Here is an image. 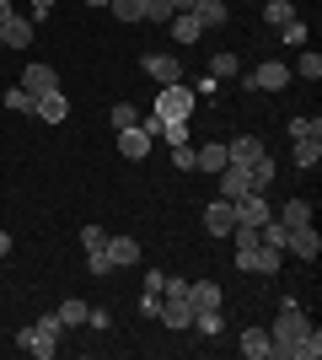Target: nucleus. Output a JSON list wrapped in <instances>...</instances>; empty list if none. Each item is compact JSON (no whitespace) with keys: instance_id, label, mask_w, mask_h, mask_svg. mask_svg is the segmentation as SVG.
Wrapping results in <instances>:
<instances>
[{"instance_id":"obj_9","label":"nucleus","mask_w":322,"mask_h":360,"mask_svg":"<svg viewBox=\"0 0 322 360\" xmlns=\"http://www.w3.org/2000/svg\"><path fill=\"white\" fill-rule=\"evenodd\" d=\"M22 86H27L32 97H48V91H60V75H54V65H27V70H22Z\"/></svg>"},{"instance_id":"obj_4","label":"nucleus","mask_w":322,"mask_h":360,"mask_svg":"<svg viewBox=\"0 0 322 360\" xmlns=\"http://www.w3.org/2000/svg\"><path fill=\"white\" fill-rule=\"evenodd\" d=\"M242 86H253V91H285V86H290V65L269 60V65H258V70H247Z\"/></svg>"},{"instance_id":"obj_1","label":"nucleus","mask_w":322,"mask_h":360,"mask_svg":"<svg viewBox=\"0 0 322 360\" xmlns=\"http://www.w3.org/2000/svg\"><path fill=\"white\" fill-rule=\"evenodd\" d=\"M311 333V323L301 317V307H295V296L279 301V317L274 328H269V339H274V349H269V360H295V345Z\"/></svg>"},{"instance_id":"obj_3","label":"nucleus","mask_w":322,"mask_h":360,"mask_svg":"<svg viewBox=\"0 0 322 360\" xmlns=\"http://www.w3.org/2000/svg\"><path fill=\"white\" fill-rule=\"evenodd\" d=\"M236 264H242L247 274H279L285 253H274V248H263V242H247V248H236Z\"/></svg>"},{"instance_id":"obj_12","label":"nucleus","mask_w":322,"mask_h":360,"mask_svg":"<svg viewBox=\"0 0 322 360\" xmlns=\"http://www.w3.org/2000/svg\"><path fill=\"white\" fill-rule=\"evenodd\" d=\"M32 32H38V27H32L27 16H16V11L0 22V38H6V49H27V44H32Z\"/></svg>"},{"instance_id":"obj_40","label":"nucleus","mask_w":322,"mask_h":360,"mask_svg":"<svg viewBox=\"0 0 322 360\" xmlns=\"http://www.w3.org/2000/svg\"><path fill=\"white\" fill-rule=\"evenodd\" d=\"M140 312L156 317V312H161V296H156V290H145V296H140Z\"/></svg>"},{"instance_id":"obj_35","label":"nucleus","mask_w":322,"mask_h":360,"mask_svg":"<svg viewBox=\"0 0 322 360\" xmlns=\"http://www.w3.org/2000/svg\"><path fill=\"white\" fill-rule=\"evenodd\" d=\"M317 355H322V333L311 328L307 339H301V345H295V360H317Z\"/></svg>"},{"instance_id":"obj_33","label":"nucleus","mask_w":322,"mask_h":360,"mask_svg":"<svg viewBox=\"0 0 322 360\" xmlns=\"http://www.w3.org/2000/svg\"><path fill=\"white\" fill-rule=\"evenodd\" d=\"M290 75H307V81H317V75H322V54H311V49H307V54L295 60V70H290Z\"/></svg>"},{"instance_id":"obj_24","label":"nucleus","mask_w":322,"mask_h":360,"mask_svg":"<svg viewBox=\"0 0 322 360\" xmlns=\"http://www.w3.org/2000/svg\"><path fill=\"white\" fill-rule=\"evenodd\" d=\"M317 162H322V140H295V167H301V172H311Z\"/></svg>"},{"instance_id":"obj_46","label":"nucleus","mask_w":322,"mask_h":360,"mask_svg":"<svg viewBox=\"0 0 322 360\" xmlns=\"http://www.w3.org/2000/svg\"><path fill=\"white\" fill-rule=\"evenodd\" d=\"M6 16H11V0H0V22H6Z\"/></svg>"},{"instance_id":"obj_22","label":"nucleus","mask_w":322,"mask_h":360,"mask_svg":"<svg viewBox=\"0 0 322 360\" xmlns=\"http://www.w3.org/2000/svg\"><path fill=\"white\" fill-rule=\"evenodd\" d=\"M194 167H199V172H220V167H226V146H199L194 150Z\"/></svg>"},{"instance_id":"obj_45","label":"nucleus","mask_w":322,"mask_h":360,"mask_svg":"<svg viewBox=\"0 0 322 360\" xmlns=\"http://www.w3.org/2000/svg\"><path fill=\"white\" fill-rule=\"evenodd\" d=\"M6 253H11V237H6V231H0V258H6Z\"/></svg>"},{"instance_id":"obj_5","label":"nucleus","mask_w":322,"mask_h":360,"mask_svg":"<svg viewBox=\"0 0 322 360\" xmlns=\"http://www.w3.org/2000/svg\"><path fill=\"white\" fill-rule=\"evenodd\" d=\"M145 75H151V81H161V86H177V81H183V65H177V54H145Z\"/></svg>"},{"instance_id":"obj_15","label":"nucleus","mask_w":322,"mask_h":360,"mask_svg":"<svg viewBox=\"0 0 322 360\" xmlns=\"http://www.w3.org/2000/svg\"><path fill=\"white\" fill-rule=\"evenodd\" d=\"M102 253L113 258V269H129V264H140V242L135 237H107Z\"/></svg>"},{"instance_id":"obj_39","label":"nucleus","mask_w":322,"mask_h":360,"mask_svg":"<svg viewBox=\"0 0 322 360\" xmlns=\"http://www.w3.org/2000/svg\"><path fill=\"white\" fill-rule=\"evenodd\" d=\"M161 135H167V146H183V140H188V124H161Z\"/></svg>"},{"instance_id":"obj_43","label":"nucleus","mask_w":322,"mask_h":360,"mask_svg":"<svg viewBox=\"0 0 322 360\" xmlns=\"http://www.w3.org/2000/svg\"><path fill=\"white\" fill-rule=\"evenodd\" d=\"M86 323H92V328H107V323H113V312H107V307H97V312H86Z\"/></svg>"},{"instance_id":"obj_20","label":"nucleus","mask_w":322,"mask_h":360,"mask_svg":"<svg viewBox=\"0 0 322 360\" xmlns=\"http://www.w3.org/2000/svg\"><path fill=\"white\" fill-rule=\"evenodd\" d=\"M258 150H263V140H258V135H236V140H231V146H226V162L247 167V162H253V156H258Z\"/></svg>"},{"instance_id":"obj_16","label":"nucleus","mask_w":322,"mask_h":360,"mask_svg":"<svg viewBox=\"0 0 322 360\" xmlns=\"http://www.w3.org/2000/svg\"><path fill=\"white\" fill-rule=\"evenodd\" d=\"M167 27H172V38H177V44H199V38H204V27H199V16H194V11H172Z\"/></svg>"},{"instance_id":"obj_21","label":"nucleus","mask_w":322,"mask_h":360,"mask_svg":"<svg viewBox=\"0 0 322 360\" xmlns=\"http://www.w3.org/2000/svg\"><path fill=\"white\" fill-rule=\"evenodd\" d=\"M269 349H274L269 328H247V333H242V355H247V360H269Z\"/></svg>"},{"instance_id":"obj_38","label":"nucleus","mask_w":322,"mask_h":360,"mask_svg":"<svg viewBox=\"0 0 322 360\" xmlns=\"http://www.w3.org/2000/svg\"><path fill=\"white\" fill-rule=\"evenodd\" d=\"M86 269L102 280V274H113V258H107V253H86Z\"/></svg>"},{"instance_id":"obj_48","label":"nucleus","mask_w":322,"mask_h":360,"mask_svg":"<svg viewBox=\"0 0 322 360\" xmlns=\"http://www.w3.org/2000/svg\"><path fill=\"white\" fill-rule=\"evenodd\" d=\"M0 49H6V38H0Z\"/></svg>"},{"instance_id":"obj_41","label":"nucleus","mask_w":322,"mask_h":360,"mask_svg":"<svg viewBox=\"0 0 322 360\" xmlns=\"http://www.w3.org/2000/svg\"><path fill=\"white\" fill-rule=\"evenodd\" d=\"M48 11H54V0H32V16H27V22H32V27H38V22H43Z\"/></svg>"},{"instance_id":"obj_31","label":"nucleus","mask_w":322,"mask_h":360,"mask_svg":"<svg viewBox=\"0 0 322 360\" xmlns=\"http://www.w3.org/2000/svg\"><path fill=\"white\" fill-rule=\"evenodd\" d=\"M145 22L167 27V22H172V0H145Z\"/></svg>"},{"instance_id":"obj_28","label":"nucleus","mask_w":322,"mask_h":360,"mask_svg":"<svg viewBox=\"0 0 322 360\" xmlns=\"http://www.w3.org/2000/svg\"><path fill=\"white\" fill-rule=\"evenodd\" d=\"M279 221H285V226H311V205H307V199H290V205L279 210Z\"/></svg>"},{"instance_id":"obj_25","label":"nucleus","mask_w":322,"mask_h":360,"mask_svg":"<svg viewBox=\"0 0 322 360\" xmlns=\"http://www.w3.org/2000/svg\"><path fill=\"white\" fill-rule=\"evenodd\" d=\"M210 75L215 81H231V75H242V60L236 54H210Z\"/></svg>"},{"instance_id":"obj_30","label":"nucleus","mask_w":322,"mask_h":360,"mask_svg":"<svg viewBox=\"0 0 322 360\" xmlns=\"http://www.w3.org/2000/svg\"><path fill=\"white\" fill-rule=\"evenodd\" d=\"M290 140H322V119H290Z\"/></svg>"},{"instance_id":"obj_44","label":"nucleus","mask_w":322,"mask_h":360,"mask_svg":"<svg viewBox=\"0 0 322 360\" xmlns=\"http://www.w3.org/2000/svg\"><path fill=\"white\" fill-rule=\"evenodd\" d=\"M194 6H199V0H172V11H194Z\"/></svg>"},{"instance_id":"obj_34","label":"nucleus","mask_w":322,"mask_h":360,"mask_svg":"<svg viewBox=\"0 0 322 360\" xmlns=\"http://www.w3.org/2000/svg\"><path fill=\"white\" fill-rule=\"evenodd\" d=\"M107 119H113V129H135V124H140V113H135L129 103H113V113H107Z\"/></svg>"},{"instance_id":"obj_19","label":"nucleus","mask_w":322,"mask_h":360,"mask_svg":"<svg viewBox=\"0 0 322 360\" xmlns=\"http://www.w3.org/2000/svg\"><path fill=\"white\" fill-rule=\"evenodd\" d=\"M194 16H199V27L210 32V27H226L231 6H226V0H199V6H194Z\"/></svg>"},{"instance_id":"obj_42","label":"nucleus","mask_w":322,"mask_h":360,"mask_svg":"<svg viewBox=\"0 0 322 360\" xmlns=\"http://www.w3.org/2000/svg\"><path fill=\"white\" fill-rule=\"evenodd\" d=\"M285 32V44H307V27H301V22H290V27H279Z\"/></svg>"},{"instance_id":"obj_32","label":"nucleus","mask_w":322,"mask_h":360,"mask_svg":"<svg viewBox=\"0 0 322 360\" xmlns=\"http://www.w3.org/2000/svg\"><path fill=\"white\" fill-rule=\"evenodd\" d=\"M81 248H86V253H102V248H107V231H102V226H81Z\"/></svg>"},{"instance_id":"obj_26","label":"nucleus","mask_w":322,"mask_h":360,"mask_svg":"<svg viewBox=\"0 0 322 360\" xmlns=\"http://www.w3.org/2000/svg\"><path fill=\"white\" fill-rule=\"evenodd\" d=\"M263 16H269V27H290V22H295V6H290V0H269Z\"/></svg>"},{"instance_id":"obj_17","label":"nucleus","mask_w":322,"mask_h":360,"mask_svg":"<svg viewBox=\"0 0 322 360\" xmlns=\"http://www.w3.org/2000/svg\"><path fill=\"white\" fill-rule=\"evenodd\" d=\"M188 301H194V312H199V307H220L226 290L215 285V280H188Z\"/></svg>"},{"instance_id":"obj_18","label":"nucleus","mask_w":322,"mask_h":360,"mask_svg":"<svg viewBox=\"0 0 322 360\" xmlns=\"http://www.w3.org/2000/svg\"><path fill=\"white\" fill-rule=\"evenodd\" d=\"M32 113H38L43 124H65V119H70V103H65L60 91H48V97H38V108H32Z\"/></svg>"},{"instance_id":"obj_10","label":"nucleus","mask_w":322,"mask_h":360,"mask_svg":"<svg viewBox=\"0 0 322 360\" xmlns=\"http://www.w3.org/2000/svg\"><path fill=\"white\" fill-rule=\"evenodd\" d=\"M11 345H22L27 355H38V360H54L60 339H48V333H38V328H16V339H11Z\"/></svg>"},{"instance_id":"obj_2","label":"nucleus","mask_w":322,"mask_h":360,"mask_svg":"<svg viewBox=\"0 0 322 360\" xmlns=\"http://www.w3.org/2000/svg\"><path fill=\"white\" fill-rule=\"evenodd\" d=\"M156 119L161 124H188L194 119V86H183V81H177V86H161L156 91Z\"/></svg>"},{"instance_id":"obj_37","label":"nucleus","mask_w":322,"mask_h":360,"mask_svg":"<svg viewBox=\"0 0 322 360\" xmlns=\"http://www.w3.org/2000/svg\"><path fill=\"white\" fill-rule=\"evenodd\" d=\"M172 167H177V172H194V150H188V140H183V146H172Z\"/></svg>"},{"instance_id":"obj_27","label":"nucleus","mask_w":322,"mask_h":360,"mask_svg":"<svg viewBox=\"0 0 322 360\" xmlns=\"http://www.w3.org/2000/svg\"><path fill=\"white\" fill-rule=\"evenodd\" d=\"M107 11L119 22H145V0H107Z\"/></svg>"},{"instance_id":"obj_36","label":"nucleus","mask_w":322,"mask_h":360,"mask_svg":"<svg viewBox=\"0 0 322 360\" xmlns=\"http://www.w3.org/2000/svg\"><path fill=\"white\" fill-rule=\"evenodd\" d=\"M38 333H48V339H65V323H60V312H43L38 323H32Z\"/></svg>"},{"instance_id":"obj_47","label":"nucleus","mask_w":322,"mask_h":360,"mask_svg":"<svg viewBox=\"0 0 322 360\" xmlns=\"http://www.w3.org/2000/svg\"><path fill=\"white\" fill-rule=\"evenodd\" d=\"M86 6H107V0H86Z\"/></svg>"},{"instance_id":"obj_13","label":"nucleus","mask_w":322,"mask_h":360,"mask_svg":"<svg viewBox=\"0 0 322 360\" xmlns=\"http://www.w3.org/2000/svg\"><path fill=\"white\" fill-rule=\"evenodd\" d=\"M119 156H129V162H145V156H151V135H145V129H119Z\"/></svg>"},{"instance_id":"obj_6","label":"nucleus","mask_w":322,"mask_h":360,"mask_svg":"<svg viewBox=\"0 0 322 360\" xmlns=\"http://www.w3.org/2000/svg\"><path fill=\"white\" fill-rule=\"evenodd\" d=\"M285 253H295V258H317L322 253V237H317V226H290V237H285Z\"/></svg>"},{"instance_id":"obj_8","label":"nucleus","mask_w":322,"mask_h":360,"mask_svg":"<svg viewBox=\"0 0 322 360\" xmlns=\"http://www.w3.org/2000/svg\"><path fill=\"white\" fill-rule=\"evenodd\" d=\"M231 226H236V205H231V199H215L210 210H204V231H210V237H231Z\"/></svg>"},{"instance_id":"obj_23","label":"nucleus","mask_w":322,"mask_h":360,"mask_svg":"<svg viewBox=\"0 0 322 360\" xmlns=\"http://www.w3.org/2000/svg\"><path fill=\"white\" fill-rule=\"evenodd\" d=\"M86 312H92V307H86V301H76V296L60 301V323H65V328H81V323H86Z\"/></svg>"},{"instance_id":"obj_14","label":"nucleus","mask_w":322,"mask_h":360,"mask_svg":"<svg viewBox=\"0 0 322 360\" xmlns=\"http://www.w3.org/2000/svg\"><path fill=\"white\" fill-rule=\"evenodd\" d=\"M247 183H253V194H269V183H274V156L269 150H258L247 162Z\"/></svg>"},{"instance_id":"obj_7","label":"nucleus","mask_w":322,"mask_h":360,"mask_svg":"<svg viewBox=\"0 0 322 360\" xmlns=\"http://www.w3.org/2000/svg\"><path fill=\"white\" fill-rule=\"evenodd\" d=\"M215 178H220V199H231V205H236L242 194H253V183H247V167H236V162H226L220 172H215Z\"/></svg>"},{"instance_id":"obj_29","label":"nucleus","mask_w":322,"mask_h":360,"mask_svg":"<svg viewBox=\"0 0 322 360\" xmlns=\"http://www.w3.org/2000/svg\"><path fill=\"white\" fill-rule=\"evenodd\" d=\"M6 108H11V113H32V108H38V97H32L27 86H11V91H6Z\"/></svg>"},{"instance_id":"obj_11","label":"nucleus","mask_w":322,"mask_h":360,"mask_svg":"<svg viewBox=\"0 0 322 360\" xmlns=\"http://www.w3.org/2000/svg\"><path fill=\"white\" fill-rule=\"evenodd\" d=\"M269 215H274V210H269V199H263V194H242V199H236V226H263Z\"/></svg>"}]
</instances>
